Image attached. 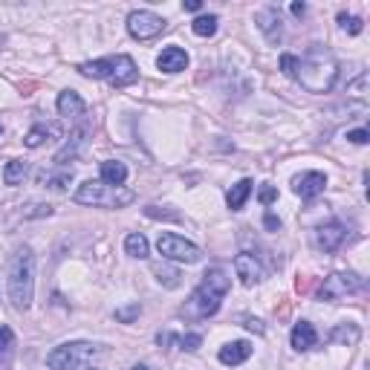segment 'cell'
<instances>
[{
  "label": "cell",
  "mask_w": 370,
  "mask_h": 370,
  "mask_svg": "<svg viewBox=\"0 0 370 370\" xmlns=\"http://www.w3.org/2000/svg\"><path fill=\"white\" fill-rule=\"evenodd\" d=\"M362 287H364V281L356 272H333L318 287V301H342L347 295H356Z\"/></svg>",
  "instance_id": "8"
},
{
  "label": "cell",
  "mask_w": 370,
  "mask_h": 370,
  "mask_svg": "<svg viewBox=\"0 0 370 370\" xmlns=\"http://www.w3.org/2000/svg\"><path fill=\"white\" fill-rule=\"evenodd\" d=\"M49 214H52V205H47V203H29L20 211V217L23 220H38V217H49Z\"/></svg>",
  "instance_id": "28"
},
{
  "label": "cell",
  "mask_w": 370,
  "mask_h": 370,
  "mask_svg": "<svg viewBox=\"0 0 370 370\" xmlns=\"http://www.w3.org/2000/svg\"><path fill=\"white\" fill-rule=\"evenodd\" d=\"M157 67L162 73H182L185 67H189V52H185L182 47H165L157 58Z\"/></svg>",
  "instance_id": "14"
},
{
  "label": "cell",
  "mask_w": 370,
  "mask_h": 370,
  "mask_svg": "<svg viewBox=\"0 0 370 370\" xmlns=\"http://www.w3.org/2000/svg\"><path fill=\"white\" fill-rule=\"evenodd\" d=\"M249 194H252V179H240V182H234L232 189H229V194H226L229 208H232V211H240V208L246 205V200H249Z\"/></svg>",
  "instance_id": "20"
},
{
  "label": "cell",
  "mask_w": 370,
  "mask_h": 370,
  "mask_svg": "<svg viewBox=\"0 0 370 370\" xmlns=\"http://www.w3.org/2000/svg\"><path fill=\"white\" fill-rule=\"evenodd\" d=\"M249 356H252V345H249V342H232V345L220 347V362H223L226 367H237V364H243Z\"/></svg>",
  "instance_id": "18"
},
{
  "label": "cell",
  "mask_w": 370,
  "mask_h": 370,
  "mask_svg": "<svg viewBox=\"0 0 370 370\" xmlns=\"http://www.w3.org/2000/svg\"><path fill=\"white\" fill-rule=\"evenodd\" d=\"M131 370H150V367H148V364H133Z\"/></svg>",
  "instance_id": "41"
},
{
  "label": "cell",
  "mask_w": 370,
  "mask_h": 370,
  "mask_svg": "<svg viewBox=\"0 0 370 370\" xmlns=\"http://www.w3.org/2000/svg\"><path fill=\"white\" fill-rule=\"evenodd\" d=\"M347 142H353V145H367V142H370V133H367L364 128H359V131H347Z\"/></svg>",
  "instance_id": "36"
},
{
  "label": "cell",
  "mask_w": 370,
  "mask_h": 370,
  "mask_svg": "<svg viewBox=\"0 0 370 370\" xmlns=\"http://www.w3.org/2000/svg\"><path fill=\"white\" fill-rule=\"evenodd\" d=\"M4 44H6V38H4V35H0V47H4Z\"/></svg>",
  "instance_id": "42"
},
{
  "label": "cell",
  "mask_w": 370,
  "mask_h": 370,
  "mask_svg": "<svg viewBox=\"0 0 370 370\" xmlns=\"http://www.w3.org/2000/svg\"><path fill=\"white\" fill-rule=\"evenodd\" d=\"M0 133H4V128H0Z\"/></svg>",
  "instance_id": "43"
},
{
  "label": "cell",
  "mask_w": 370,
  "mask_h": 370,
  "mask_svg": "<svg viewBox=\"0 0 370 370\" xmlns=\"http://www.w3.org/2000/svg\"><path fill=\"white\" fill-rule=\"evenodd\" d=\"M263 226H266L269 232H281V217H278V214H272V211H266V214H263Z\"/></svg>",
  "instance_id": "37"
},
{
  "label": "cell",
  "mask_w": 370,
  "mask_h": 370,
  "mask_svg": "<svg viewBox=\"0 0 370 370\" xmlns=\"http://www.w3.org/2000/svg\"><path fill=\"white\" fill-rule=\"evenodd\" d=\"M12 347H15V333H12V327L0 324V359H6V356L12 353Z\"/></svg>",
  "instance_id": "31"
},
{
  "label": "cell",
  "mask_w": 370,
  "mask_h": 370,
  "mask_svg": "<svg viewBox=\"0 0 370 370\" xmlns=\"http://www.w3.org/2000/svg\"><path fill=\"white\" fill-rule=\"evenodd\" d=\"M338 26H342L347 35H359L362 29H364L362 18H356V15H347V12H342V15H338Z\"/></svg>",
  "instance_id": "29"
},
{
  "label": "cell",
  "mask_w": 370,
  "mask_h": 370,
  "mask_svg": "<svg viewBox=\"0 0 370 370\" xmlns=\"http://www.w3.org/2000/svg\"><path fill=\"white\" fill-rule=\"evenodd\" d=\"M281 70H284V76L295 78L306 92H330L335 78H338V61L327 47L313 44L304 58L284 52Z\"/></svg>",
  "instance_id": "1"
},
{
  "label": "cell",
  "mask_w": 370,
  "mask_h": 370,
  "mask_svg": "<svg viewBox=\"0 0 370 370\" xmlns=\"http://www.w3.org/2000/svg\"><path fill=\"white\" fill-rule=\"evenodd\" d=\"M102 182H105V185H113V189L125 185V182H128V165L119 162V160H105V162H102Z\"/></svg>",
  "instance_id": "19"
},
{
  "label": "cell",
  "mask_w": 370,
  "mask_h": 370,
  "mask_svg": "<svg viewBox=\"0 0 370 370\" xmlns=\"http://www.w3.org/2000/svg\"><path fill=\"white\" fill-rule=\"evenodd\" d=\"M78 205H102V208H125L136 200V194L131 189H125V185H119V189H113V185H105L102 179H87L78 185V191L73 197Z\"/></svg>",
  "instance_id": "6"
},
{
  "label": "cell",
  "mask_w": 370,
  "mask_h": 370,
  "mask_svg": "<svg viewBox=\"0 0 370 370\" xmlns=\"http://www.w3.org/2000/svg\"><path fill=\"white\" fill-rule=\"evenodd\" d=\"M55 105H58V113L64 116V119H81L87 113V105H84V99L78 96L76 90H64Z\"/></svg>",
  "instance_id": "16"
},
{
  "label": "cell",
  "mask_w": 370,
  "mask_h": 370,
  "mask_svg": "<svg viewBox=\"0 0 370 370\" xmlns=\"http://www.w3.org/2000/svg\"><path fill=\"white\" fill-rule=\"evenodd\" d=\"M217 23H220L217 15H200V18H194V23H191V32H194L197 38H211L214 32H217Z\"/></svg>",
  "instance_id": "24"
},
{
  "label": "cell",
  "mask_w": 370,
  "mask_h": 370,
  "mask_svg": "<svg viewBox=\"0 0 370 370\" xmlns=\"http://www.w3.org/2000/svg\"><path fill=\"white\" fill-rule=\"evenodd\" d=\"M78 73L87 78H105L113 87H128L139 78V67L131 55H110V58H99V61H84Z\"/></svg>",
  "instance_id": "4"
},
{
  "label": "cell",
  "mask_w": 370,
  "mask_h": 370,
  "mask_svg": "<svg viewBox=\"0 0 370 370\" xmlns=\"http://www.w3.org/2000/svg\"><path fill=\"white\" fill-rule=\"evenodd\" d=\"M359 338H362V330H359V324H335L333 330H330V335H327V342H333V345H342V347H353V345H359Z\"/></svg>",
  "instance_id": "17"
},
{
  "label": "cell",
  "mask_w": 370,
  "mask_h": 370,
  "mask_svg": "<svg viewBox=\"0 0 370 370\" xmlns=\"http://www.w3.org/2000/svg\"><path fill=\"white\" fill-rule=\"evenodd\" d=\"M9 301L18 313H26L32 306V295H35V252L29 246L12 255L9 261Z\"/></svg>",
  "instance_id": "3"
},
{
  "label": "cell",
  "mask_w": 370,
  "mask_h": 370,
  "mask_svg": "<svg viewBox=\"0 0 370 370\" xmlns=\"http://www.w3.org/2000/svg\"><path fill=\"white\" fill-rule=\"evenodd\" d=\"M102 347L92 342H67L58 345L55 350H49L47 356V367L49 370H90L99 362Z\"/></svg>",
  "instance_id": "5"
},
{
  "label": "cell",
  "mask_w": 370,
  "mask_h": 370,
  "mask_svg": "<svg viewBox=\"0 0 370 370\" xmlns=\"http://www.w3.org/2000/svg\"><path fill=\"white\" fill-rule=\"evenodd\" d=\"M182 9H189V12H200V9H203V4H200V0H185Z\"/></svg>",
  "instance_id": "38"
},
{
  "label": "cell",
  "mask_w": 370,
  "mask_h": 370,
  "mask_svg": "<svg viewBox=\"0 0 370 370\" xmlns=\"http://www.w3.org/2000/svg\"><path fill=\"white\" fill-rule=\"evenodd\" d=\"M364 92H367V73H362L353 84H347V96L350 99H364Z\"/></svg>",
  "instance_id": "32"
},
{
  "label": "cell",
  "mask_w": 370,
  "mask_h": 370,
  "mask_svg": "<svg viewBox=\"0 0 370 370\" xmlns=\"http://www.w3.org/2000/svg\"><path fill=\"white\" fill-rule=\"evenodd\" d=\"M84 136H87V131H84V128H81V131H76V133L70 136V142L55 153V162H58V165H64L67 160H76V157H78V150H81V145H84Z\"/></svg>",
  "instance_id": "22"
},
{
  "label": "cell",
  "mask_w": 370,
  "mask_h": 370,
  "mask_svg": "<svg viewBox=\"0 0 370 370\" xmlns=\"http://www.w3.org/2000/svg\"><path fill=\"white\" fill-rule=\"evenodd\" d=\"M145 214H148V217H153V220H179L177 211H162L160 205H148Z\"/></svg>",
  "instance_id": "34"
},
{
  "label": "cell",
  "mask_w": 370,
  "mask_h": 370,
  "mask_svg": "<svg viewBox=\"0 0 370 370\" xmlns=\"http://www.w3.org/2000/svg\"><path fill=\"white\" fill-rule=\"evenodd\" d=\"M345 237H347V226L338 223V220H330V223L318 226V232H316V243L324 252H335L338 246L345 243Z\"/></svg>",
  "instance_id": "13"
},
{
  "label": "cell",
  "mask_w": 370,
  "mask_h": 370,
  "mask_svg": "<svg viewBox=\"0 0 370 370\" xmlns=\"http://www.w3.org/2000/svg\"><path fill=\"white\" fill-rule=\"evenodd\" d=\"M61 131H58V125H35V128H29V133H26V139H23V145L26 148H41L44 142H49V136H58Z\"/></svg>",
  "instance_id": "21"
},
{
  "label": "cell",
  "mask_w": 370,
  "mask_h": 370,
  "mask_svg": "<svg viewBox=\"0 0 370 370\" xmlns=\"http://www.w3.org/2000/svg\"><path fill=\"white\" fill-rule=\"evenodd\" d=\"M26 171H29V165L23 160H9L6 168H4V182L6 185H20L23 177H26Z\"/></svg>",
  "instance_id": "25"
},
{
  "label": "cell",
  "mask_w": 370,
  "mask_h": 370,
  "mask_svg": "<svg viewBox=\"0 0 370 370\" xmlns=\"http://www.w3.org/2000/svg\"><path fill=\"white\" fill-rule=\"evenodd\" d=\"M290 9H292V15H295V18H304V15H306V4H292Z\"/></svg>",
  "instance_id": "39"
},
{
  "label": "cell",
  "mask_w": 370,
  "mask_h": 370,
  "mask_svg": "<svg viewBox=\"0 0 370 370\" xmlns=\"http://www.w3.org/2000/svg\"><path fill=\"white\" fill-rule=\"evenodd\" d=\"M234 275L240 278L243 287H255V284H261L263 278H266V269H263V263H261L258 255L240 252V255H234Z\"/></svg>",
  "instance_id": "10"
},
{
  "label": "cell",
  "mask_w": 370,
  "mask_h": 370,
  "mask_svg": "<svg viewBox=\"0 0 370 370\" xmlns=\"http://www.w3.org/2000/svg\"><path fill=\"white\" fill-rule=\"evenodd\" d=\"M290 342H292V347H295L298 353H304V350H313V347L318 345V333H316V327H313L310 321H298V324L292 327Z\"/></svg>",
  "instance_id": "15"
},
{
  "label": "cell",
  "mask_w": 370,
  "mask_h": 370,
  "mask_svg": "<svg viewBox=\"0 0 370 370\" xmlns=\"http://www.w3.org/2000/svg\"><path fill=\"white\" fill-rule=\"evenodd\" d=\"M327 189V177L321 171H306V174H298L292 179V191L301 197V200H313L318 197L321 191Z\"/></svg>",
  "instance_id": "12"
},
{
  "label": "cell",
  "mask_w": 370,
  "mask_h": 370,
  "mask_svg": "<svg viewBox=\"0 0 370 370\" xmlns=\"http://www.w3.org/2000/svg\"><path fill=\"white\" fill-rule=\"evenodd\" d=\"M165 26H168L165 18H160L157 12H150V9H136V12L128 15V32L136 41H150V38L162 35Z\"/></svg>",
  "instance_id": "9"
},
{
  "label": "cell",
  "mask_w": 370,
  "mask_h": 370,
  "mask_svg": "<svg viewBox=\"0 0 370 370\" xmlns=\"http://www.w3.org/2000/svg\"><path fill=\"white\" fill-rule=\"evenodd\" d=\"M246 327H249V330H255V333H263V324H261L258 318H246Z\"/></svg>",
  "instance_id": "40"
},
{
  "label": "cell",
  "mask_w": 370,
  "mask_h": 370,
  "mask_svg": "<svg viewBox=\"0 0 370 370\" xmlns=\"http://www.w3.org/2000/svg\"><path fill=\"white\" fill-rule=\"evenodd\" d=\"M157 249L165 261H177V263H200L203 252H200V246H194L191 240H185L179 234H171V232H162L160 240H157Z\"/></svg>",
  "instance_id": "7"
},
{
  "label": "cell",
  "mask_w": 370,
  "mask_h": 370,
  "mask_svg": "<svg viewBox=\"0 0 370 370\" xmlns=\"http://www.w3.org/2000/svg\"><path fill=\"white\" fill-rule=\"evenodd\" d=\"M70 182H73V168H64V171H58L52 177H47V189L49 191H67L70 189Z\"/></svg>",
  "instance_id": "27"
},
{
  "label": "cell",
  "mask_w": 370,
  "mask_h": 370,
  "mask_svg": "<svg viewBox=\"0 0 370 370\" xmlns=\"http://www.w3.org/2000/svg\"><path fill=\"white\" fill-rule=\"evenodd\" d=\"M229 287H232L229 272L220 269V266H211V269L203 275L200 287L191 292L189 304H185V310H189L191 318H211V316H217V310H220V304H223Z\"/></svg>",
  "instance_id": "2"
},
{
  "label": "cell",
  "mask_w": 370,
  "mask_h": 370,
  "mask_svg": "<svg viewBox=\"0 0 370 370\" xmlns=\"http://www.w3.org/2000/svg\"><path fill=\"white\" fill-rule=\"evenodd\" d=\"M177 345H179L182 350H191V353H194V350L203 345V335H200V333H185V335H179Z\"/></svg>",
  "instance_id": "33"
},
{
  "label": "cell",
  "mask_w": 370,
  "mask_h": 370,
  "mask_svg": "<svg viewBox=\"0 0 370 370\" xmlns=\"http://www.w3.org/2000/svg\"><path fill=\"white\" fill-rule=\"evenodd\" d=\"M142 316V304L139 301H133V304H128V306H121V310H116V321H121V324H131V321H136Z\"/></svg>",
  "instance_id": "30"
},
{
  "label": "cell",
  "mask_w": 370,
  "mask_h": 370,
  "mask_svg": "<svg viewBox=\"0 0 370 370\" xmlns=\"http://www.w3.org/2000/svg\"><path fill=\"white\" fill-rule=\"evenodd\" d=\"M258 200L263 205H272L278 200V191H275V185H261V191H258Z\"/></svg>",
  "instance_id": "35"
},
{
  "label": "cell",
  "mask_w": 370,
  "mask_h": 370,
  "mask_svg": "<svg viewBox=\"0 0 370 370\" xmlns=\"http://www.w3.org/2000/svg\"><path fill=\"white\" fill-rule=\"evenodd\" d=\"M255 23H258V29L266 35V41L272 47L281 44V38H284V18H281V9H278V6H263L255 15Z\"/></svg>",
  "instance_id": "11"
},
{
  "label": "cell",
  "mask_w": 370,
  "mask_h": 370,
  "mask_svg": "<svg viewBox=\"0 0 370 370\" xmlns=\"http://www.w3.org/2000/svg\"><path fill=\"white\" fill-rule=\"evenodd\" d=\"M125 252H128L131 258H139V261H145V258L150 255V243H148V237H145V234H139V232H131V234L125 237Z\"/></svg>",
  "instance_id": "23"
},
{
  "label": "cell",
  "mask_w": 370,
  "mask_h": 370,
  "mask_svg": "<svg viewBox=\"0 0 370 370\" xmlns=\"http://www.w3.org/2000/svg\"><path fill=\"white\" fill-rule=\"evenodd\" d=\"M153 275H157V281L162 284V287H168V290H174V287H179L182 281H179V269H171V266H165V263H157L153 266Z\"/></svg>",
  "instance_id": "26"
}]
</instances>
